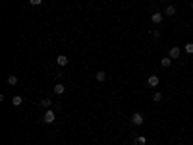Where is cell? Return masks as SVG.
<instances>
[{
  "instance_id": "obj_1",
  "label": "cell",
  "mask_w": 193,
  "mask_h": 145,
  "mask_svg": "<svg viewBox=\"0 0 193 145\" xmlns=\"http://www.w3.org/2000/svg\"><path fill=\"white\" fill-rule=\"evenodd\" d=\"M54 118H56V112L54 110H46L45 116H43V122L45 124H52V122H54Z\"/></svg>"
},
{
  "instance_id": "obj_2",
  "label": "cell",
  "mask_w": 193,
  "mask_h": 145,
  "mask_svg": "<svg viewBox=\"0 0 193 145\" xmlns=\"http://www.w3.org/2000/svg\"><path fill=\"white\" fill-rule=\"evenodd\" d=\"M162 18L164 15L160 14V12H155V14H151V22H153L155 25H158V23H162Z\"/></svg>"
},
{
  "instance_id": "obj_3",
  "label": "cell",
  "mask_w": 193,
  "mask_h": 145,
  "mask_svg": "<svg viewBox=\"0 0 193 145\" xmlns=\"http://www.w3.org/2000/svg\"><path fill=\"white\" fill-rule=\"evenodd\" d=\"M131 122L135 124V126H141V124H143V114H141V112H133Z\"/></svg>"
},
{
  "instance_id": "obj_4",
  "label": "cell",
  "mask_w": 193,
  "mask_h": 145,
  "mask_svg": "<svg viewBox=\"0 0 193 145\" xmlns=\"http://www.w3.org/2000/svg\"><path fill=\"white\" fill-rule=\"evenodd\" d=\"M168 56H170V58H180V56H181V49H180V46H172Z\"/></svg>"
},
{
  "instance_id": "obj_5",
  "label": "cell",
  "mask_w": 193,
  "mask_h": 145,
  "mask_svg": "<svg viewBox=\"0 0 193 145\" xmlns=\"http://www.w3.org/2000/svg\"><path fill=\"white\" fill-rule=\"evenodd\" d=\"M158 81H160V79H158V76H155V74H153V76H149L147 83H149L151 87H156V85H158Z\"/></svg>"
},
{
  "instance_id": "obj_6",
  "label": "cell",
  "mask_w": 193,
  "mask_h": 145,
  "mask_svg": "<svg viewBox=\"0 0 193 145\" xmlns=\"http://www.w3.org/2000/svg\"><path fill=\"white\" fill-rule=\"evenodd\" d=\"M56 64H58V66H68V56L58 54V58H56Z\"/></svg>"
},
{
  "instance_id": "obj_7",
  "label": "cell",
  "mask_w": 193,
  "mask_h": 145,
  "mask_svg": "<svg viewBox=\"0 0 193 145\" xmlns=\"http://www.w3.org/2000/svg\"><path fill=\"white\" fill-rule=\"evenodd\" d=\"M52 91H54V93H56V95H62V93H64V91H66V87H64V85H62V83H56V85H54V89H52Z\"/></svg>"
},
{
  "instance_id": "obj_8",
  "label": "cell",
  "mask_w": 193,
  "mask_h": 145,
  "mask_svg": "<svg viewBox=\"0 0 193 145\" xmlns=\"http://www.w3.org/2000/svg\"><path fill=\"white\" fill-rule=\"evenodd\" d=\"M170 64H172V58H170V56H166V58L160 60V66H162V68H170Z\"/></svg>"
},
{
  "instance_id": "obj_9",
  "label": "cell",
  "mask_w": 193,
  "mask_h": 145,
  "mask_svg": "<svg viewBox=\"0 0 193 145\" xmlns=\"http://www.w3.org/2000/svg\"><path fill=\"white\" fill-rule=\"evenodd\" d=\"M50 105H52V101L48 99V97H46V99H43V101L39 103V106H41V108H48Z\"/></svg>"
},
{
  "instance_id": "obj_10",
  "label": "cell",
  "mask_w": 193,
  "mask_h": 145,
  "mask_svg": "<svg viewBox=\"0 0 193 145\" xmlns=\"http://www.w3.org/2000/svg\"><path fill=\"white\" fill-rule=\"evenodd\" d=\"M176 12H178V10H176V6H166V15H176Z\"/></svg>"
},
{
  "instance_id": "obj_11",
  "label": "cell",
  "mask_w": 193,
  "mask_h": 145,
  "mask_svg": "<svg viewBox=\"0 0 193 145\" xmlns=\"http://www.w3.org/2000/svg\"><path fill=\"white\" fill-rule=\"evenodd\" d=\"M6 81H8V85H15V83H18V76H14V74H12V76H8V79H6Z\"/></svg>"
},
{
  "instance_id": "obj_12",
  "label": "cell",
  "mask_w": 193,
  "mask_h": 145,
  "mask_svg": "<svg viewBox=\"0 0 193 145\" xmlns=\"http://www.w3.org/2000/svg\"><path fill=\"white\" fill-rule=\"evenodd\" d=\"M22 103H23V99H22V97H19V95H15L14 99H12V105H14V106H19V105H22Z\"/></svg>"
},
{
  "instance_id": "obj_13",
  "label": "cell",
  "mask_w": 193,
  "mask_h": 145,
  "mask_svg": "<svg viewBox=\"0 0 193 145\" xmlns=\"http://www.w3.org/2000/svg\"><path fill=\"white\" fill-rule=\"evenodd\" d=\"M95 77H97V81H101V83H102V81L106 79V74H104V72H97Z\"/></svg>"
},
{
  "instance_id": "obj_14",
  "label": "cell",
  "mask_w": 193,
  "mask_h": 145,
  "mask_svg": "<svg viewBox=\"0 0 193 145\" xmlns=\"http://www.w3.org/2000/svg\"><path fill=\"white\" fill-rule=\"evenodd\" d=\"M135 143H137V145H145V143H147V137H145V136L135 137Z\"/></svg>"
},
{
  "instance_id": "obj_15",
  "label": "cell",
  "mask_w": 193,
  "mask_h": 145,
  "mask_svg": "<svg viewBox=\"0 0 193 145\" xmlns=\"http://www.w3.org/2000/svg\"><path fill=\"white\" fill-rule=\"evenodd\" d=\"M153 101H155V103H160V101H162V93H155V95H153Z\"/></svg>"
},
{
  "instance_id": "obj_16",
  "label": "cell",
  "mask_w": 193,
  "mask_h": 145,
  "mask_svg": "<svg viewBox=\"0 0 193 145\" xmlns=\"http://www.w3.org/2000/svg\"><path fill=\"white\" fill-rule=\"evenodd\" d=\"M185 52L187 54H193V43H187L185 45Z\"/></svg>"
},
{
  "instance_id": "obj_17",
  "label": "cell",
  "mask_w": 193,
  "mask_h": 145,
  "mask_svg": "<svg viewBox=\"0 0 193 145\" xmlns=\"http://www.w3.org/2000/svg\"><path fill=\"white\" fill-rule=\"evenodd\" d=\"M31 4H33V6H39V4H43V0H29Z\"/></svg>"
},
{
  "instance_id": "obj_18",
  "label": "cell",
  "mask_w": 193,
  "mask_h": 145,
  "mask_svg": "<svg viewBox=\"0 0 193 145\" xmlns=\"http://www.w3.org/2000/svg\"><path fill=\"white\" fill-rule=\"evenodd\" d=\"M158 2H166V0H158Z\"/></svg>"
},
{
  "instance_id": "obj_19",
  "label": "cell",
  "mask_w": 193,
  "mask_h": 145,
  "mask_svg": "<svg viewBox=\"0 0 193 145\" xmlns=\"http://www.w3.org/2000/svg\"><path fill=\"white\" fill-rule=\"evenodd\" d=\"M191 10H193V2H191Z\"/></svg>"
}]
</instances>
